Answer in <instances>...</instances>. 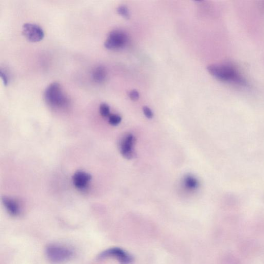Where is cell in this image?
<instances>
[{"label":"cell","instance_id":"cell-1","mask_svg":"<svg viewBox=\"0 0 264 264\" xmlns=\"http://www.w3.org/2000/svg\"><path fill=\"white\" fill-rule=\"evenodd\" d=\"M208 70L211 75L220 80L246 85L245 79L231 66L211 65L208 66Z\"/></svg>","mask_w":264,"mask_h":264},{"label":"cell","instance_id":"cell-13","mask_svg":"<svg viewBox=\"0 0 264 264\" xmlns=\"http://www.w3.org/2000/svg\"><path fill=\"white\" fill-rule=\"evenodd\" d=\"M108 121L111 125L117 126L121 123V117L116 114L110 115L108 117Z\"/></svg>","mask_w":264,"mask_h":264},{"label":"cell","instance_id":"cell-14","mask_svg":"<svg viewBox=\"0 0 264 264\" xmlns=\"http://www.w3.org/2000/svg\"><path fill=\"white\" fill-rule=\"evenodd\" d=\"M117 12L119 15L127 19L130 17L129 10L125 6H119L117 9Z\"/></svg>","mask_w":264,"mask_h":264},{"label":"cell","instance_id":"cell-5","mask_svg":"<svg viewBox=\"0 0 264 264\" xmlns=\"http://www.w3.org/2000/svg\"><path fill=\"white\" fill-rule=\"evenodd\" d=\"M23 33L26 38L31 42L40 41L45 35L43 29L32 23L25 24L23 26Z\"/></svg>","mask_w":264,"mask_h":264},{"label":"cell","instance_id":"cell-3","mask_svg":"<svg viewBox=\"0 0 264 264\" xmlns=\"http://www.w3.org/2000/svg\"><path fill=\"white\" fill-rule=\"evenodd\" d=\"M46 253L48 260L55 264L64 263L70 260L74 256L72 250L58 245H50L48 246Z\"/></svg>","mask_w":264,"mask_h":264},{"label":"cell","instance_id":"cell-9","mask_svg":"<svg viewBox=\"0 0 264 264\" xmlns=\"http://www.w3.org/2000/svg\"><path fill=\"white\" fill-rule=\"evenodd\" d=\"M3 204L10 214L14 216H18L21 212L19 204L16 200L9 197L2 198Z\"/></svg>","mask_w":264,"mask_h":264},{"label":"cell","instance_id":"cell-4","mask_svg":"<svg viewBox=\"0 0 264 264\" xmlns=\"http://www.w3.org/2000/svg\"><path fill=\"white\" fill-rule=\"evenodd\" d=\"M128 42L127 34L120 30H114L108 35L105 43L108 49L117 50L124 48Z\"/></svg>","mask_w":264,"mask_h":264},{"label":"cell","instance_id":"cell-2","mask_svg":"<svg viewBox=\"0 0 264 264\" xmlns=\"http://www.w3.org/2000/svg\"><path fill=\"white\" fill-rule=\"evenodd\" d=\"M44 97L46 103L54 108H63L69 104L68 98L62 86L56 82L53 83L47 87Z\"/></svg>","mask_w":264,"mask_h":264},{"label":"cell","instance_id":"cell-10","mask_svg":"<svg viewBox=\"0 0 264 264\" xmlns=\"http://www.w3.org/2000/svg\"><path fill=\"white\" fill-rule=\"evenodd\" d=\"M106 76V70L105 67L102 66H99L95 68L92 73L93 79L95 82L98 83L104 82Z\"/></svg>","mask_w":264,"mask_h":264},{"label":"cell","instance_id":"cell-6","mask_svg":"<svg viewBox=\"0 0 264 264\" xmlns=\"http://www.w3.org/2000/svg\"><path fill=\"white\" fill-rule=\"evenodd\" d=\"M135 143V138L131 134L125 135L120 141L119 149L123 156L128 159L133 158L135 153L133 146Z\"/></svg>","mask_w":264,"mask_h":264},{"label":"cell","instance_id":"cell-12","mask_svg":"<svg viewBox=\"0 0 264 264\" xmlns=\"http://www.w3.org/2000/svg\"><path fill=\"white\" fill-rule=\"evenodd\" d=\"M100 113L104 117H109L110 115V108L109 106L106 104H101L100 106Z\"/></svg>","mask_w":264,"mask_h":264},{"label":"cell","instance_id":"cell-11","mask_svg":"<svg viewBox=\"0 0 264 264\" xmlns=\"http://www.w3.org/2000/svg\"><path fill=\"white\" fill-rule=\"evenodd\" d=\"M185 185L187 188L190 189H194L199 186V183L195 178L188 176H187L185 181Z\"/></svg>","mask_w":264,"mask_h":264},{"label":"cell","instance_id":"cell-15","mask_svg":"<svg viewBox=\"0 0 264 264\" xmlns=\"http://www.w3.org/2000/svg\"><path fill=\"white\" fill-rule=\"evenodd\" d=\"M129 97L131 100L136 101L139 98V94L136 90H133L130 93Z\"/></svg>","mask_w":264,"mask_h":264},{"label":"cell","instance_id":"cell-7","mask_svg":"<svg viewBox=\"0 0 264 264\" xmlns=\"http://www.w3.org/2000/svg\"><path fill=\"white\" fill-rule=\"evenodd\" d=\"M107 258H113L117 260L123 264L131 263V258L130 256L123 250L118 248H112L103 251L99 256V258L104 259Z\"/></svg>","mask_w":264,"mask_h":264},{"label":"cell","instance_id":"cell-17","mask_svg":"<svg viewBox=\"0 0 264 264\" xmlns=\"http://www.w3.org/2000/svg\"><path fill=\"white\" fill-rule=\"evenodd\" d=\"M0 75H1V77L3 80L4 84L5 85H7L8 83V78L5 71H3V70L1 69V70H0Z\"/></svg>","mask_w":264,"mask_h":264},{"label":"cell","instance_id":"cell-8","mask_svg":"<svg viewBox=\"0 0 264 264\" xmlns=\"http://www.w3.org/2000/svg\"><path fill=\"white\" fill-rule=\"evenodd\" d=\"M91 180V175L82 171L76 172L73 177V182L75 187L80 190L86 188Z\"/></svg>","mask_w":264,"mask_h":264},{"label":"cell","instance_id":"cell-16","mask_svg":"<svg viewBox=\"0 0 264 264\" xmlns=\"http://www.w3.org/2000/svg\"><path fill=\"white\" fill-rule=\"evenodd\" d=\"M144 113L146 117L148 119H151L154 117V114L152 113V110L147 106H144L143 107Z\"/></svg>","mask_w":264,"mask_h":264}]
</instances>
